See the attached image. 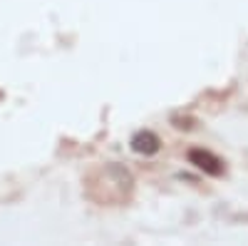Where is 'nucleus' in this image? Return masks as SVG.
Segmentation results:
<instances>
[{
	"label": "nucleus",
	"mask_w": 248,
	"mask_h": 246,
	"mask_svg": "<svg viewBox=\"0 0 248 246\" xmlns=\"http://www.w3.org/2000/svg\"><path fill=\"white\" fill-rule=\"evenodd\" d=\"M189 159H191V164H196V167H199L201 172H206V174L218 177V174L223 172V162H221L216 154L206 152V149H191V152H189Z\"/></svg>",
	"instance_id": "2"
},
{
	"label": "nucleus",
	"mask_w": 248,
	"mask_h": 246,
	"mask_svg": "<svg viewBox=\"0 0 248 246\" xmlns=\"http://www.w3.org/2000/svg\"><path fill=\"white\" fill-rule=\"evenodd\" d=\"M87 194L99 204H122L132 194V174L119 164H105L97 167L87 177Z\"/></svg>",
	"instance_id": "1"
},
{
	"label": "nucleus",
	"mask_w": 248,
	"mask_h": 246,
	"mask_svg": "<svg viewBox=\"0 0 248 246\" xmlns=\"http://www.w3.org/2000/svg\"><path fill=\"white\" fill-rule=\"evenodd\" d=\"M159 147H161L159 137H156L154 132H149V130L137 132V134L132 137V149H134L137 154H147V157H149V154H156Z\"/></svg>",
	"instance_id": "3"
}]
</instances>
